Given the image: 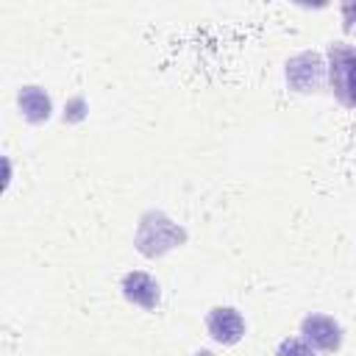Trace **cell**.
<instances>
[{
	"mask_svg": "<svg viewBox=\"0 0 356 356\" xmlns=\"http://www.w3.org/2000/svg\"><path fill=\"white\" fill-rule=\"evenodd\" d=\"M325 64L323 56L314 50L298 53L286 61V83L295 92H320L325 86Z\"/></svg>",
	"mask_w": 356,
	"mask_h": 356,
	"instance_id": "7a4b0ae2",
	"label": "cell"
},
{
	"mask_svg": "<svg viewBox=\"0 0 356 356\" xmlns=\"http://www.w3.org/2000/svg\"><path fill=\"white\" fill-rule=\"evenodd\" d=\"M206 331L220 345H236L245 337L248 325H245V317L234 306H214L206 314Z\"/></svg>",
	"mask_w": 356,
	"mask_h": 356,
	"instance_id": "277c9868",
	"label": "cell"
},
{
	"mask_svg": "<svg viewBox=\"0 0 356 356\" xmlns=\"http://www.w3.org/2000/svg\"><path fill=\"white\" fill-rule=\"evenodd\" d=\"M342 14H345V28H353V22H356V6L350 3V6H342Z\"/></svg>",
	"mask_w": 356,
	"mask_h": 356,
	"instance_id": "9c48e42d",
	"label": "cell"
},
{
	"mask_svg": "<svg viewBox=\"0 0 356 356\" xmlns=\"http://www.w3.org/2000/svg\"><path fill=\"white\" fill-rule=\"evenodd\" d=\"M275 356H317V353H314V348L303 337H286L275 348Z\"/></svg>",
	"mask_w": 356,
	"mask_h": 356,
	"instance_id": "ba28073f",
	"label": "cell"
},
{
	"mask_svg": "<svg viewBox=\"0 0 356 356\" xmlns=\"http://www.w3.org/2000/svg\"><path fill=\"white\" fill-rule=\"evenodd\" d=\"M300 334L314 350L334 353L342 348V325L328 314H306L300 323Z\"/></svg>",
	"mask_w": 356,
	"mask_h": 356,
	"instance_id": "3957f363",
	"label": "cell"
},
{
	"mask_svg": "<svg viewBox=\"0 0 356 356\" xmlns=\"http://www.w3.org/2000/svg\"><path fill=\"white\" fill-rule=\"evenodd\" d=\"M164 234H184V231H181V228H178V225H175L170 217H164L161 211H147V214L142 217V222H139V236H136L139 250L145 253L150 242H161V253H164V250L175 248L178 242H184V239L164 236Z\"/></svg>",
	"mask_w": 356,
	"mask_h": 356,
	"instance_id": "8992f818",
	"label": "cell"
},
{
	"mask_svg": "<svg viewBox=\"0 0 356 356\" xmlns=\"http://www.w3.org/2000/svg\"><path fill=\"white\" fill-rule=\"evenodd\" d=\"M17 106H19L22 117L28 122H44L50 117V111H53L50 95L42 86H22L19 95H17Z\"/></svg>",
	"mask_w": 356,
	"mask_h": 356,
	"instance_id": "52a82bcc",
	"label": "cell"
},
{
	"mask_svg": "<svg viewBox=\"0 0 356 356\" xmlns=\"http://www.w3.org/2000/svg\"><path fill=\"white\" fill-rule=\"evenodd\" d=\"M120 289H122V298H125L128 303H134V306H139V309H145V312H153V309L159 306V300H161V286H159V281H156L150 273H142V270L125 273Z\"/></svg>",
	"mask_w": 356,
	"mask_h": 356,
	"instance_id": "5b68a950",
	"label": "cell"
},
{
	"mask_svg": "<svg viewBox=\"0 0 356 356\" xmlns=\"http://www.w3.org/2000/svg\"><path fill=\"white\" fill-rule=\"evenodd\" d=\"M328 86L345 108L356 111V44H328Z\"/></svg>",
	"mask_w": 356,
	"mask_h": 356,
	"instance_id": "6da1fadb",
	"label": "cell"
}]
</instances>
